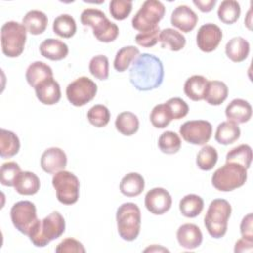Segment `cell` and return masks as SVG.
<instances>
[{
	"label": "cell",
	"mask_w": 253,
	"mask_h": 253,
	"mask_svg": "<svg viewBox=\"0 0 253 253\" xmlns=\"http://www.w3.org/2000/svg\"><path fill=\"white\" fill-rule=\"evenodd\" d=\"M164 78L162 61L150 53L139 54L129 69V81L138 91H150L158 88Z\"/></svg>",
	"instance_id": "6da1fadb"
},
{
	"label": "cell",
	"mask_w": 253,
	"mask_h": 253,
	"mask_svg": "<svg viewBox=\"0 0 253 253\" xmlns=\"http://www.w3.org/2000/svg\"><path fill=\"white\" fill-rule=\"evenodd\" d=\"M65 231V220L58 211H52L42 220H39L29 238L37 247H44L50 241L60 237Z\"/></svg>",
	"instance_id": "7a4b0ae2"
},
{
	"label": "cell",
	"mask_w": 253,
	"mask_h": 253,
	"mask_svg": "<svg viewBox=\"0 0 253 253\" xmlns=\"http://www.w3.org/2000/svg\"><path fill=\"white\" fill-rule=\"evenodd\" d=\"M80 21L82 25L92 28L93 35L99 42H111L119 36V27L111 22L101 10L93 8L83 10Z\"/></svg>",
	"instance_id": "3957f363"
},
{
	"label": "cell",
	"mask_w": 253,
	"mask_h": 253,
	"mask_svg": "<svg viewBox=\"0 0 253 253\" xmlns=\"http://www.w3.org/2000/svg\"><path fill=\"white\" fill-rule=\"evenodd\" d=\"M231 214V206L224 199L211 202L204 218L209 234L213 238H221L227 231V223Z\"/></svg>",
	"instance_id": "277c9868"
},
{
	"label": "cell",
	"mask_w": 253,
	"mask_h": 253,
	"mask_svg": "<svg viewBox=\"0 0 253 253\" xmlns=\"http://www.w3.org/2000/svg\"><path fill=\"white\" fill-rule=\"evenodd\" d=\"M119 235L126 241H133L140 232L141 213L134 203L122 204L116 213Z\"/></svg>",
	"instance_id": "5b68a950"
},
{
	"label": "cell",
	"mask_w": 253,
	"mask_h": 253,
	"mask_svg": "<svg viewBox=\"0 0 253 253\" xmlns=\"http://www.w3.org/2000/svg\"><path fill=\"white\" fill-rule=\"evenodd\" d=\"M247 180V169L240 164L226 162L217 168L211 176L212 186L221 192H230L240 188Z\"/></svg>",
	"instance_id": "8992f818"
},
{
	"label": "cell",
	"mask_w": 253,
	"mask_h": 253,
	"mask_svg": "<svg viewBox=\"0 0 253 253\" xmlns=\"http://www.w3.org/2000/svg\"><path fill=\"white\" fill-rule=\"evenodd\" d=\"M27 30L23 24L9 21L1 28L2 52L8 57H18L25 48Z\"/></svg>",
	"instance_id": "52a82bcc"
},
{
	"label": "cell",
	"mask_w": 253,
	"mask_h": 253,
	"mask_svg": "<svg viewBox=\"0 0 253 253\" xmlns=\"http://www.w3.org/2000/svg\"><path fill=\"white\" fill-rule=\"evenodd\" d=\"M165 14L164 5L157 0H146L131 20L132 28L140 33L151 31L158 27V23Z\"/></svg>",
	"instance_id": "ba28073f"
},
{
	"label": "cell",
	"mask_w": 253,
	"mask_h": 253,
	"mask_svg": "<svg viewBox=\"0 0 253 253\" xmlns=\"http://www.w3.org/2000/svg\"><path fill=\"white\" fill-rule=\"evenodd\" d=\"M52 186L61 204L73 205L78 201L80 183L73 173L65 170L55 173L52 177Z\"/></svg>",
	"instance_id": "9c48e42d"
},
{
	"label": "cell",
	"mask_w": 253,
	"mask_h": 253,
	"mask_svg": "<svg viewBox=\"0 0 253 253\" xmlns=\"http://www.w3.org/2000/svg\"><path fill=\"white\" fill-rule=\"evenodd\" d=\"M10 215L16 229L28 236L40 220L37 216L36 206L30 201H20L14 204Z\"/></svg>",
	"instance_id": "30bf717a"
},
{
	"label": "cell",
	"mask_w": 253,
	"mask_h": 253,
	"mask_svg": "<svg viewBox=\"0 0 253 253\" xmlns=\"http://www.w3.org/2000/svg\"><path fill=\"white\" fill-rule=\"evenodd\" d=\"M96 83L86 76H81L66 87V97L69 103L75 107H82L92 101L97 94Z\"/></svg>",
	"instance_id": "8fae6325"
},
{
	"label": "cell",
	"mask_w": 253,
	"mask_h": 253,
	"mask_svg": "<svg viewBox=\"0 0 253 253\" xmlns=\"http://www.w3.org/2000/svg\"><path fill=\"white\" fill-rule=\"evenodd\" d=\"M183 139L191 144H206L212 133L211 124L205 120H194L185 122L179 129Z\"/></svg>",
	"instance_id": "7c38bea8"
},
{
	"label": "cell",
	"mask_w": 253,
	"mask_h": 253,
	"mask_svg": "<svg viewBox=\"0 0 253 253\" xmlns=\"http://www.w3.org/2000/svg\"><path fill=\"white\" fill-rule=\"evenodd\" d=\"M144 205L149 212L160 215L170 210L172 206V198L167 190L157 187L146 193Z\"/></svg>",
	"instance_id": "4fadbf2b"
},
{
	"label": "cell",
	"mask_w": 253,
	"mask_h": 253,
	"mask_svg": "<svg viewBox=\"0 0 253 253\" xmlns=\"http://www.w3.org/2000/svg\"><path fill=\"white\" fill-rule=\"evenodd\" d=\"M222 39L221 29L212 23H208L200 27L197 33L198 47L204 52L213 51Z\"/></svg>",
	"instance_id": "5bb4252c"
},
{
	"label": "cell",
	"mask_w": 253,
	"mask_h": 253,
	"mask_svg": "<svg viewBox=\"0 0 253 253\" xmlns=\"http://www.w3.org/2000/svg\"><path fill=\"white\" fill-rule=\"evenodd\" d=\"M67 164L65 152L58 147H49L43 151L41 157V166L48 174H55L64 170Z\"/></svg>",
	"instance_id": "9a60e30c"
},
{
	"label": "cell",
	"mask_w": 253,
	"mask_h": 253,
	"mask_svg": "<svg viewBox=\"0 0 253 253\" xmlns=\"http://www.w3.org/2000/svg\"><path fill=\"white\" fill-rule=\"evenodd\" d=\"M199 21L197 14L187 5H180L171 14V25L184 33L193 31Z\"/></svg>",
	"instance_id": "2e32d148"
},
{
	"label": "cell",
	"mask_w": 253,
	"mask_h": 253,
	"mask_svg": "<svg viewBox=\"0 0 253 253\" xmlns=\"http://www.w3.org/2000/svg\"><path fill=\"white\" fill-rule=\"evenodd\" d=\"M35 92L38 100L43 105H54L61 98L60 86L53 77L38 84L35 87Z\"/></svg>",
	"instance_id": "e0dca14e"
},
{
	"label": "cell",
	"mask_w": 253,
	"mask_h": 253,
	"mask_svg": "<svg viewBox=\"0 0 253 253\" xmlns=\"http://www.w3.org/2000/svg\"><path fill=\"white\" fill-rule=\"evenodd\" d=\"M177 240L186 249H195L202 244L203 234L200 227L194 223L182 224L177 230Z\"/></svg>",
	"instance_id": "ac0fdd59"
},
{
	"label": "cell",
	"mask_w": 253,
	"mask_h": 253,
	"mask_svg": "<svg viewBox=\"0 0 253 253\" xmlns=\"http://www.w3.org/2000/svg\"><path fill=\"white\" fill-rule=\"evenodd\" d=\"M225 116L232 123L244 124L251 119L252 107L243 99H234L227 105Z\"/></svg>",
	"instance_id": "d6986e66"
},
{
	"label": "cell",
	"mask_w": 253,
	"mask_h": 253,
	"mask_svg": "<svg viewBox=\"0 0 253 253\" xmlns=\"http://www.w3.org/2000/svg\"><path fill=\"white\" fill-rule=\"evenodd\" d=\"M68 51L69 49L65 42L53 38L46 39L40 44L41 54L43 57L53 61L65 58L68 54Z\"/></svg>",
	"instance_id": "ffe728a7"
},
{
	"label": "cell",
	"mask_w": 253,
	"mask_h": 253,
	"mask_svg": "<svg viewBox=\"0 0 253 253\" xmlns=\"http://www.w3.org/2000/svg\"><path fill=\"white\" fill-rule=\"evenodd\" d=\"M40 187L41 182L39 177L30 171H21L14 183L16 192L24 196H32L37 194L40 190Z\"/></svg>",
	"instance_id": "44dd1931"
},
{
	"label": "cell",
	"mask_w": 253,
	"mask_h": 253,
	"mask_svg": "<svg viewBox=\"0 0 253 253\" xmlns=\"http://www.w3.org/2000/svg\"><path fill=\"white\" fill-rule=\"evenodd\" d=\"M52 77L53 72L51 67L42 61H35L31 63L26 70L27 82L34 88L41 82Z\"/></svg>",
	"instance_id": "7402d4cb"
},
{
	"label": "cell",
	"mask_w": 253,
	"mask_h": 253,
	"mask_svg": "<svg viewBox=\"0 0 253 253\" xmlns=\"http://www.w3.org/2000/svg\"><path fill=\"white\" fill-rule=\"evenodd\" d=\"M250 51L249 42L242 37H234L225 45V54L233 62L245 60Z\"/></svg>",
	"instance_id": "603a6c76"
},
{
	"label": "cell",
	"mask_w": 253,
	"mask_h": 253,
	"mask_svg": "<svg viewBox=\"0 0 253 253\" xmlns=\"http://www.w3.org/2000/svg\"><path fill=\"white\" fill-rule=\"evenodd\" d=\"M144 179L143 177L135 172H131L123 177L120 183V191L126 197L139 196L144 190Z\"/></svg>",
	"instance_id": "cb8c5ba5"
},
{
	"label": "cell",
	"mask_w": 253,
	"mask_h": 253,
	"mask_svg": "<svg viewBox=\"0 0 253 253\" xmlns=\"http://www.w3.org/2000/svg\"><path fill=\"white\" fill-rule=\"evenodd\" d=\"M47 22V17L43 12L39 10H32L24 16L22 24L30 34L36 36L41 35L45 31Z\"/></svg>",
	"instance_id": "d4e9b609"
},
{
	"label": "cell",
	"mask_w": 253,
	"mask_h": 253,
	"mask_svg": "<svg viewBox=\"0 0 253 253\" xmlns=\"http://www.w3.org/2000/svg\"><path fill=\"white\" fill-rule=\"evenodd\" d=\"M208 79L202 75H193L189 77L184 84L185 95L193 101H201L205 98Z\"/></svg>",
	"instance_id": "484cf974"
},
{
	"label": "cell",
	"mask_w": 253,
	"mask_h": 253,
	"mask_svg": "<svg viewBox=\"0 0 253 253\" xmlns=\"http://www.w3.org/2000/svg\"><path fill=\"white\" fill-rule=\"evenodd\" d=\"M158 41L162 48H168L172 51H179L186 44V38L172 28H166L160 31Z\"/></svg>",
	"instance_id": "4316f807"
},
{
	"label": "cell",
	"mask_w": 253,
	"mask_h": 253,
	"mask_svg": "<svg viewBox=\"0 0 253 253\" xmlns=\"http://www.w3.org/2000/svg\"><path fill=\"white\" fill-rule=\"evenodd\" d=\"M228 96V88L222 81L212 80L208 82L205 100L211 106H218L222 104Z\"/></svg>",
	"instance_id": "83f0119b"
},
{
	"label": "cell",
	"mask_w": 253,
	"mask_h": 253,
	"mask_svg": "<svg viewBox=\"0 0 253 253\" xmlns=\"http://www.w3.org/2000/svg\"><path fill=\"white\" fill-rule=\"evenodd\" d=\"M240 136V128L237 124L230 121L220 123L215 131V140L223 145H228L235 142Z\"/></svg>",
	"instance_id": "f1b7e54d"
},
{
	"label": "cell",
	"mask_w": 253,
	"mask_h": 253,
	"mask_svg": "<svg viewBox=\"0 0 253 253\" xmlns=\"http://www.w3.org/2000/svg\"><path fill=\"white\" fill-rule=\"evenodd\" d=\"M20 150V140L17 134L11 130L0 129V155L2 158H10Z\"/></svg>",
	"instance_id": "f546056e"
},
{
	"label": "cell",
	"mask_w": 253,
	"mask_h": 253,
	"mask_svg": "<svg viewBox=\"0 0 253 253\" xmlns=\"http://www.w3.org/2000/svg\"><path fill=\"white\" fill-rule=\"evenodd\" d=\"M115 126L123 135L130 136L134 134L139 127V121L136 115L131 112L120 113L115 121Z\"/></svg>",
	"instance_id": "4dcf8cb0"
},
{
	"label": "cell",
	"mask_w": 253,
	"mask_h": 253,
	"mask_svg": "<svg viewBox=\"0 0 253 253\" xmlns=\"http://www.w3.org/2000/svg\"><path fill=\"white\" fill-rule=\"evenodd\" d=\"M204 209L203 199L195 194L186 195L179 203V210L181 213L186 217L198 216Z\"/></svg>",
	"instance_id": "1f68e13d"
},
{
	"label": "cell",
	"mask_w": 253,
	"mask_h": 253,
	"mask_svg": "<svg viewBox=\"0 0 253 253\" xmlns=\"http://www.w3.org/2000/svg\"><path fill=\"white\" fill-rule=\"evenodd\" d=\"M139 55V49L133 45L124 46L116 53L114 68L119 72L126 71L131 62Z\"/></svg>",
	"instance_id": "d6a6232c"
},
{
	"label": "cell",
	"mask_w": 253,
	"mask_h": 253,
	"mask_svg": "<svg viewBox=\"0 0 253 253\" xmlns=\"http://www.w3.org/2000/svg\"><path fill=\"white\" fill-rule=\"evenodd\" d=\"M54 34L61 38L69 39L76 33V23L72 16L68 14H61L57 16L52 24Z\"/></svg>",
	"instance_id": "836d02e7"
},
{
	"label": "cell",
	"mask_w": 253,
	"mask_h": 253,
	"mask_svg": "<svg viewBox=\"0 0 253 253\" xmlns=\"http://www.w3.org/2000/svg\"><path fill=\"white\" fill-rule=\"evenodd\" d=\"M240 12V5L237 1L224 0L220 3L218 7L217 16L222 23L226 25H231L239 19Z\"/></svg>",
	"instance_id": "e575fe53"
},
{
	"label": "cell",
	"mask_w": 253,
	"mask_h": 253,
	"mask_svg": "<svg viewBox=\"0 0 253 253\" xmlns=\"http://www.w3.org/2000/svg\"><path fill=\"white\" fill-rule=\"evenodd\" d=\"M225 159L226 162L237 163L248 169L252 161V149L248 144H240L229 150Z\"/></svg>",
	"instance_id": "d590c367"
},
{
	"label": "cell",
	"mask_w": 253,
	"mask_h": 253,
	"mask_svg": "<svg viewBox=\"0 0 253 253\" xmlns=\"http://www.w3.org/2000/svg\"><path fill=\"white\" fill-rule=\"evenodd\" d=\"M218 154L216 149L211 145H205L197 154L196 163L201 170L210 171L216 164Z\"/></svg>",
	"instance_id": "8d00e7d4"
},
{
	"label": "cell",
	"mask_w": 253,
	"mask_h": 253,
	"mask_svg": "<svg viewBox=\"0 0 253 253\" xmlns=\"http://www.w3.org/2000/svg\"><path fill=\"white\" fill-rule=\"evenodd\" d=\"M158 147L166 154L177 153L181 148V138L174 131H164L158 138Z\"/></svg>",
	"instance_id": "74e56055"
},
{
	"label": "cell",
	"mask_w": 253,
	"mask_h": 253,
	"mask_svg": "<svg viewBox=\"0 0 253 253\" xmlns=\"http://www.w3.org/2000/svg\"><path fill=\"white\" fill-rule=\"evenodd\" d=\"M111 114L109 109L101 104L95 105L89 109L87 113V119L91 125L96 127H103L110 122Z\"/></svg>",
	"instance_id": "f35d334b"
},
{
	"label": "cell",
	"mask_w": 253,
	"mask_h": 253,
	"mask_svg": "<svg viewBox=\"0 0 253 253\" xmlns=\"http://www.w3.org/2000/svg\"><path fill=\"white\" fill-rule=\"evenodd\" d=\"M90 73L99 80H106L109 77V59L106 55L99 54L91 58L89 62Z\"/></svg>",
	"instance_id": "ab89813d"
},
{
	"label": "cell",
	"mask_w": 253,
	"mask_h": 253,
	"mask_svg": "<svg viewBox=\"0 0 253 253\" xmlns=\"http://www.w3.org/2000/svg\"><path fill=\"white\" fill-rule=\"evenodd\" d=\"M149 119L152 126L156 128H164L172 121L170 113L165 104L156 105L152 109Z\"/></svg>",
	"instance_id": "60d3db41"
},
{
	"label": "cell",
	"mask_w": 253,
	"mask_h": 253,
	"mask_svg": "<svg viewBox=\"0 0 253 253\" xmlns=\"http://www.w3.org/2000/svg\"><path fill=\"white\" fill-rule=\"evenodd\" d=\"M21 168L18 163L14 161L5 162L0 169V181L1 184L7 187H14L15 180L20 174Z\"/></svg>",
	"instance_id": "b9f144b4"
},
{
	"label": "cell",
	"mask_w": 253,
	"mask_h": 253,
	"mask_svg": "<svg viewBox=\"0 0 253 253\" xmlns=\"http://www.w3.org/2000/svg\"><path fill=\"white\" fill-rule=\"evenodd\" d=\"M111 16L118 21L127 18L132 9V2L129 0H112L109 5Z\"/></svg>",
	"instance_id": "7bdbcfd3"
},
{
	"label": "cell",
	"mask_w": 253,
	"mask_h": 253,
	"mask_svg": "<svg viewBox=\"0 0 253 253\" xmlns=\"http://www.w3.org/2000/svg\"><path fill=\"white\" fill-rule=\"evenodd\" d=\"M164 104L166 105L172 120H180L186 117L189 112L188 104L179 97L171 98Z\"/></svg>",
	"instance_id": "ee69618b"
},
{
	"label": "cell",
	"mask_w": 253,
	"mask_h": 253,
	"mask_svg": "<svg viewBox=\"0 0 253 253\" xmlns=\"http://www.w3.org/2000/svg\"><path fill=\"white\" fill-rule=\"evenodd\" d=\"M85 251L83 244L71 237L63 239L55 247L56 253H85Z\"/></svg>",
	"instance_id": "f6af8a7d"
},
{
	"label": "cell",
	"mask_w": 253,
	"mask_h": 253,
	"mask_svg": "<svg viewBox=\"0 0 253 253\" xmlns=\"http://www.w3.org/2000/svg\"><path fill=\"white\" fill-rule=\"evenodd\" d=\"M160 34V28L159 26L156 27L155 29L143 33H139L135 36V42L138 45L143 46V47H152L154 46L159 38Z\"/></svg>",
	"instance_id": "bcb514c9"
},
{
	"label": "cell",
	"mask_w": 253,
	"mask_h": 253,
	"mask_svg": "<svg viewBox=\"0 0 253 253\" xmlns=\"http://www.w3.org/2000/svg\"><path fill=\"white\" fill-rule=\"evenodd\" d=\"M253 214L248 213L245 215L240 223V233L242 237L248 238V239H253Z\"/></svg>",
	"instance_id": "7dc6e473"
},
{
	"label": "cell",
	"mask_w": 253,
	"mask_h": 253,
	"mask_svg": "<svg viewBox=\"0 0 253 253\" xmlns=\"http://www.w3.org/2000/svg\"><path fill=\"white\" fill-rule=\"evenodd\" d=\"M252 251H253V239L242 237L236 241L234 246L235 253H242V252L251 253Z\"/></svg>",
	"instance_id": "c3c4849f"
},
{
	"label": "cell",
	"mask_w": 253,
	"mask_h": 253,
	"mask_svg": "<svg viewBox=\"0 0 253 253\" xmlns=\"http://www.w3.org/2000/svg\"><path fill=\"white\" fill-rule=\"evenodd\" d=\"M194 5L197 6L199 8V10L203 13H208V12H211L213 7L215 6L216 4V0H194L193 1Z\"/></svg>",
	"instance_id": "681fc988"
}]
</instances>
